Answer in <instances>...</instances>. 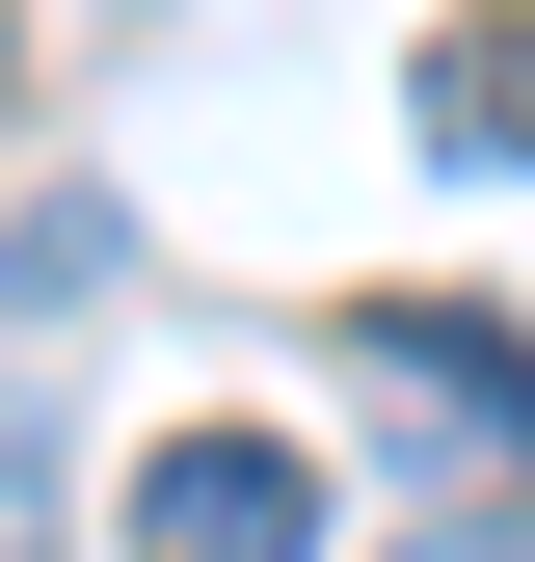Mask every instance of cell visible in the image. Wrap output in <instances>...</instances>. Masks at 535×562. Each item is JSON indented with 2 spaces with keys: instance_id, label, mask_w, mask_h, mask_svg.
<instances>
[{
  "instance_id": "7a4b0ae2",
  "label": "cell",
  "mask_w": 535,
  "mask_h": 562,
  "mask_svg": "<svg viewBox=\"0 0 535 562\" xmlns=\"http://www.w3.org/2000/svg\"><path fill=\"white\" fill-rule=\"evenodd\" d=\"M134 562H321V456L295 429H161L134 456Z\"/></svg>"
},
{
  "instance_id": "5b68a950",
  "label": "cell",
  "mask_w": 535,
  "mask_h": 562,
  "mask_svg": "<svg viewBox=\"0 0 535 562\" xmlns=\"http://www.w3.org/2000/svg\"><path fill=\"white\" fill-rule=\"evenodd\" d=\"M0 562H54V429H0Z\"/></svg>"
},
{
  "instance_id": "277c9868",
  "label": "cell",
  "mask_w": 535,
  "mask_h": 562,
  "mask_svg": "<svg viewBox=\"0 0 535 562\" xmlns=\"http://www.w3.org/2000/svg\"><path fill=\"white\" fill-rule=\"evenodd\" d=\"M401 562H535V482H482V509H429Z\"/></svg>"
},
{
  "instance_id": "3957f363",
  "label": "cell",
  "mask_w": 535,
  "mask_h": 562,
  "mask_svg": "<svg viewBox=\"0 0 535 562\" xmlns=\"http://www.w3.org/2000/svg\"><path fill=\"white\" fill-rule=\"evenodd\" d=\"M401 134H429L455 188H509V161H535V0H455L429 81H401Z\"/></svg>"
},
{
  "instance_id": "6da1fadb",
  "label": "cell",
  "mask_w": 535,
  "mask_h": 562,
  "mask_svg": "<svg viewBox=\"0 0 535 562\" xmlns=\"http://www.w3.org/2000/svg\"><path fill=\"white\" fill-rule=\"evenodd\" d=\"M321 375H349L375 429L455 482V509H482V482H535V348H509L482 295H349V322H321Z\"/></svg>"
}]
</instances>
